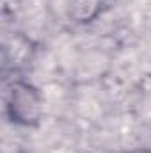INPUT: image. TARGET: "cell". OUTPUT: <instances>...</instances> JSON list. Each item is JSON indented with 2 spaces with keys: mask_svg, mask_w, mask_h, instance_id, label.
<instances>
[{
  "mask_svg": "<svg viewBox=\"0 0 151 153\" xmlns=\"http://www.w3.org/2000/svg\"><path fill=\"white\" fill-rule=\"evenodd\" d=\"M103 4L105 0H71L70 18L76 23H89L101 14Z\"/></svg>",
  "mask_w": 151,
  "mask_h": 153,
  "instance_id": "obj_2",
  "label": "cell"
},
{
  "mask_svg": "<svg viewBox=\"0 0 151 153\" xmlns=\"http://www.w3.org/2000/svg\"><path fill=\"white\" fill-rule=\"evenodd\" d=\"M4 109L13 125L36 128L43 119V94L34 84L16 78L5 89Z\"/></svg>",
  "mask_w": 151,
  "mask_h": 153,
  "instance_id": "obj_1",
  "label": "cell"
},
{
  "mask_svg": "<svg viewBox=\"0 0 151 153\" xmlns=\"http://www.w3.org/2000/svg\"><path fill=\"white\" fill-rule=\"evenodd\" d=\"M128 153H151V150L150 148H137V150H132Z\"/></svg>",
  "mask_w": 151,
  "mask_h": 153,
  "instance_id": "obj_3",
  "label": "cell"
}]
</instances>
